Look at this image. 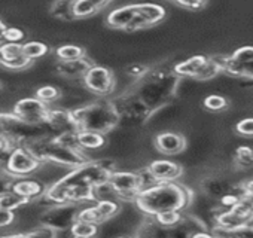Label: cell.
Wrapping results in <instances>:
<instances>
[{"instance_id":"6da1fadb","label":"cell","mask_w":253,"mask_h":238,"mask_svg":"<svg viewBox=\"0 0 253 238\" xmlns=\"http://www.w3.org/2000/svg\"><path fill=\"white\" fill-rule=\"evenodd\" d=\"M191 199L192 192L188 188L173 182H157L143 188L137 194L134 202L142 213L155 216L170 210L183 211L191 204Z\"/></svg>"},{"instance_id":"7a4b0ae2","label":"cell","mask_w":253,"mask_h":238,"mask_svg":"<svg viewBox=\"0 0 253 238\" xmlns=\"http://www.w3.org/2000/svg\"><path fill=\"white\" fill-rule=\"evenodd\" d=\"M76 131H95L106 134L119 122V112L113 103L101 100L70 110Z\"/></svg>"},{"instance_id":"3957f363","label":"cell","mask_w":253,"mask_h":238,"mask_svg":"<svg viewBox=\"0 0 253 238\" xmlns=\"http://www.w3.org/2000/svg\"><path fill=\"white\" fill-rule=\"evenodd\" d=\"M36 158H39L42 162L49 161V162H55L64 167H70V168H76L85 162H88L89 159L86 157H84L82 149H75V148H69L64 146L58 142L52 140H33L24 145Z\"/></svg>"},{"instance_id":"277c9868","label":"cell","mask_w":253,"mask_h":238,"mask_svg":"<svg viewBox=\"0 0 253 238\" xmlns=\"http://www.w3.org/2000/svg\"><path fill=\"white\" fill-rule=\"evenodd\" d=\"M113 170L112 167H106L100 162H85L76 168H73L69 174L57 180L61 186H101L109 183Z\"/></svg>"},{"instance_id":"5b68a950","label":"cell","mask_w":253,"mask_h":238,"mask_svg":"<svg viewBox=\"0 0 253 238\" xmlns=\"http://www.w3.org/2000/svg\"><path fill=\"white\" fill-rule=\"evenodd\" d=\"M109 185L124 201H134L137 194L145 188L142 174L130 171H113Z\"/></svg>"},{"instance_id":"8992f818","label":"cell","mask_w":253,"mask_h":238,"mask_svg":"<svg viewBox=\"0 0 253 238\" xmlns=\"http://www.w3.org/2000/svg\"><path fill=\"white\" fill-rule=\"evenodd\" d=\"M41 164H42V161L39 158H36L26 146H18L11 151L6 165H5V170L9 174H12L14 177L23 179V177L35 173L36 170H39Z\"/></svg>"},{"instance_id":"52a82bcc","label":"cell","mask_w":253,"mask_h":238,"mask_svg":"<svg viewBox=\"0 0 253 238\" xmlns=\"http://www.w3.org/2000/svg\"><path fill=\"white\" fill-rule=\"evenodd\" d=\"M49 110L51 109L48 107V104L39 100L38 97L21 98L14 106V113L18 118H21L23 121L33 124V125L48 124Z\"/></svg>"},{"instance_id":"ba28073f","label":"cell","mask_w":253,"mask_h":238,"mask_svg":"<svg viewBox=\"0 0 253 238\" xmlns=\"http://www.w3.org/2000/svg\"><path fill=\"white\" fill-rule=\"evenodd\" d=\"M84 83L91 92L97 95H107L115 88V76L112 70L92 64L84 76Z\"/></svg>"},{"instance_id":"9c48e42d","label":"cell","mask_w":253,"mask_h":238,"mask_svg":"<svg viewBox=\"0 0 253 238\" xmlns=\"http://www.w3.org/2000/svg\"><path fill=\"white\" fill-rule=\"evenodd\" d=\"M148 171L157 182H174L183 174V168L169 159H157L149 164Z\"/></svg>"},{"instance_id":"30bf717a","label":"cell","mask_w":253,"mask_h":238,"mask_svg":"<svg viewBox=\"0 0 253 238\" xmlns=\"http://www.w3.org/2000/svg\"><path fill=\"white\" fill-rule=\"evenodd\" d=\"M155 148L164 155H177L185 151L186 140L182 134L164 131L155 137Z\"/></svg>"},{"instance_id":"8fae6325","label":"cell","mask_w":253,"mask_h":238,"mask_svg":"<svg viewBox=\"0 0 253 238\" xmlns=\"http://www.w3.org/2000/svg\"><path fill=\"white\" fill-rule=\"evenodd\" d=\"M137 9H139L137 5H125V6L116 8L107 15L106 23L112 29L125 30L128 27V24L134 20V17L137 15Z\"/></svg>"},{"instance_id":"7c38bea8","label":"cell","mask_w":253,"mask_h":238,"mask_svg":"<svg viewBox=\"0 0 253 238\" xmlns=\"http://www.w3.org/2000/svg\"><path fill=\"white\" fill-rule=\"evenodd\" d=\"M222 72H226L232 76L250 78L253 79V61L249 63H235L231 57H211Z\"/></svg>"},{"instance_id":"4fadbf2b","label":"cell","mask_w":253,"mask_h":238,"mask_svg":"<svg viewBox=\"0 0 253 238\" xmlns=\"http://www.w3.org/2000/svg\"><path fill=\"white\" fill-rule=\"evenodd\" d=\"M210 58L204 57V55H194L191 58H188L186 61L183 63H179L176 64L174 67V72L176 75L182 76V78H197L198 73L203 70V67L209 63Z\"/></svg>"},{"instance_id":"5bb4252c","label":"cell","mask_w":253,"mask_h":238,"mask_svg":"<svg viewBox=\"0 0 253 238\" xmlns=\"http://www.w3.org/2000/svg\"><path fill=\"white\" fill-rule=\"evenodd\" d=\"M92 66V63L84 57L79 60H73V61H60L58 64V72L66 76V78H84L85 73L88 72V69Z\"/></svg>"},{"instance_id":"9a60e30c","label":"cell","mask_w":253,"mask_h":238,"mask_svg":"<svg viewBox=\"0 0 253 238\" xmlns=\"http://www.w3.org/2000/svg\"><path fill=\"white\" fill-rule=\"evenodd\" d=\"M12 191L17 192L18 195L21 197H26L29 198L30 201L33 198H38L41 195H43L46 192L45 186L38 182V180H32V179H23V180H15L14 182V186H12Z\"/></svg>"},{"instance_id":"2e32d148","label":"cell","mask_w":253,"mask_h":238,"mask_svg":"<svg viewBox=\"0 0 253 238\" xmlns=\"http://www.w3.org/2000/svg\"><path fill=\"white\" fill-rule=\"evenodd\" d=\"M48 124L54 128L64 130V131H76L72 113L67 110H60V109H51L49 116H48Z\"/></svg>"},{"instance_id":"e0dca14e","label":"cell","mask_w":253,"mask_h":238,"mask_svg":"<svg viewBox=\"0 0 253 238\" xmlns=\"http://www.w3.org/2000/svg\"><path fill=\"white\" fill-rule=\"evenodd\" d=\"M247 223H250V222H247L246 219L238 216L231 208H228L226 211H223V213L216 216V225L223 228V229H226L228 231V237H229V234L232 231H235V229H238V228H241V226H244Z\"/></svg>"},{"instance_id":"ac0fdd59","label":"cell","mask_w":253,"mask_h":238,"mask_svg":"<svg viewBox=\"0 0 253 238\" xmlns=\"http://www.w3.org/2000/svg\"><path fill=\"white\" fill-rule=\"evenodd\" d=\"M137 14L151 26L158 24L160 21H163L166 18V9L161 5H154V3H140L137 5Z\"/></svg>"},{"instance_id":"d6986e66","label":"cell","mask_w":253,"mask_h":238,"mask_svg":"<svg viewBox=\"0 0 253 238\" xmlns=\"http://www.w3.org/2000/svg\"><path fill=\"white\" fill-rule=\"evenodd\" d=\"M78 137V143L82 149H100L106 145V137L101 133H95V131H78L76 133Z\"/></svg>"},{"instance_id":"ffe728a7","label":"cell","mask_w":253,"mask_h":238,"mask_svg":"<svg viewBox=\"0 0 253 238\" xmlns=\"http://www.w3.org/2000/svg\"><path fill=\"white\" fill-rule=\"evenodd\" d=\"M73 3L75 0H55L51 6V14L60 20H75Z\"/></svg>"},{"instance_id":"44dd1931","label":"cell","mask_w":253,"mask_h":238,"mask_svg":"<svg viewBox=\"0 0 253 238\" xmlns=\"http://www.w3.org/2000/svg\"><path fill=\"white\" fill-rule=\"evenodd\" d=\"M55 55L60 61H73V60L84 58L86 52L82 46H78V45H63L57 48Z\"/></svg>"},{"instance_id":"7402d4cb","label":"cell","mask_w":253,"mask_h":238,"mask_svg":"<svg viewBox=\"0 0 253 238\" xmlns=\"http://www.w3.org/2000/svg\"><path fill=\"white\" fill-rule=\"evenodd\" d=\"M29 202H30L29 198L21 197L14 191H8V192L0 195V207L6 208V210H15V208H20L21 205H26Z\"/></svg>"},{"instance_id":"603a6c76","label":"cell","mask_w":253,"mask_h":238,"mask_svg":"<svg viewBox=\"0 0 253 238\" xmlns=\"http://www.w3.org/2000/svg\"><path fill=\"white\" fill-rule=\"evenodd\" d=\"M70 232L73 237H78V238H89L97 234V223L76 219L70 226Z\"/></svg>"},{"instance_id":"cb8c5ba5","label":"cell","mask_w":253,"mask_h":238,"mask_svg":"<svg viewBox=\"0 0 253 238\" xmlns=\"http://www.w3.org/2000/svg\"><path fill=\"white\" fill-rule=\"evenodd\" d=\"M0 54H2V60L9 61V60H15L20 57H24V51H23V45L18 42H5L0 43ZM0 60V61H2Z\"/></svg>"},{"instance_id":"d4e9b609","label":"cell","mask_w":253,"mask_h":238,"mask_svg":"<svg viewBox=\"0 0 253 238\" xmlns=\"http://www.w3.org/2000/svg\"><path fill=\"white\" fill-rule=\"evenodd\" d=\"M155 222L161 226V228H174L179 225V222L182 220V214L177 210H170V211H163L154 216Z\"/></svg>"},{"instance_id":"484cf974","label":"cell","mask_w":253,"mask_h":238,"mask_svg":"<svg viewBox=\"0 0 253 238\" xmlns=\"http://www.w3.org/2000/svg\"><path fill=\"white\" fill-rule=\"evenodd\" d=\"M97 12L98 9L91 3V0H75V3H73L75 18H88Z\"/></svg>"},{"instance_id":"4316f807","label":"cell","mask_w":253,"mask_h":238,"mask_svg":"<svg viewBox=\"0 0 253 238\" xmlns=\"http://www.w3.org/2000/svg\"><path fill=\"white\" fill-rule=\"evenodd\" d=\"M23 51L26 57H29L30 60H36L48 52V46L42 42H27L23 45Z\"/></svg>"},{"instance_id":"83f0119b","label":"cell","mask_w":253,"mask_h":238,"mask_svg":"<svg viewBox=\"0 0 253 238\" xmlns=\"http://www.w3.org/2000/svg\"><path fill=\"white\" fill-rule=\"evenodd\" d=\"M237 164L243 168H253V149L249 146H240L235 151Z\"/></svg>"},{"instance_id":"f1b7e54d","label":"cell","mask_w":253,"mask_h":238,"mask_svg":"<svg viewBox=\"0 0 253 238\" xmlns=\"http://www.w3.org/2000/svg\"><path fill=\"white\" fill-rule=\"evenodd\" d=\"M36 97H38L39 100H42L43 103L49 104V103L57 101V100L61 97V92H60V89L55 88V86L45 85V86H42V88H39V89L36 91Z\"/></svg>"},{"instance_id":"f546056e","label":"cell","mask_w":253,"mask_h":238,"mask_svg":"<svg viewBox=\"0 0 253 238\" xmlns=\"http://www.w3.org/2000/svg\"><path fill=\"white\" fill-rule=\"evenodd\" d=\"M97 208L98 211L101 213V216L104 217V220L113 217L118 211H119V204L116 201H112V199H98L97 201Z\"/></svg>"},{"instance_id":"4dcf8cb0","label":"cell","mask_w":253,"mask_h":238,"mask_svg":"<svg viewBox=\"0 0 253 238\" xmlns=\"http://www.w3.org/2000/svg\"><path fill=\"white\" fill-rule=\"evenodd\" d=\"M204 107L210 112H220V110H225L228 107V101L222 95L211 94V95H207L204 98Z\"/></svg>"},{"instance_id":"1f68e13d","label":"cell","mask_w":253,"mask_h":238,"mask_svg":"<svg viewBox=\"0 0 253 238\" xmlns=\"http://www.w3.org/2000/svg\"><path fill=\"white\" fill-rule=\"evenodd\" d=\"M76 219H78V220L91 222V223H97V225H98V223H101V222H104V217H103V216H101V213L98 211L97 205L81 210V211L76 214Z\"/></svg>"},{"instance_id":"d6a6232c","label":"cell","mask_w":253,"mask_h":238,"mask_svg":"<svg viewBox=\"0 0 253 238\" xmlns=\"http://www.w3.org/2000/svg\"><path fill=\"white\" fill-rule=\"evenodd\" d=\"M235 63H249L253 61V46H241L235 49L231 55Z\"/></svg>"},{"instance_id":"836d02e7","label":"cell","mask_w":253,"mask_h":238,"mask_svg":"<svg viewBox=\"0 0 253 238\" xmlns=\"http://www.w3.org/2000/svg\"><path fill=\"white\" fill-rule=\"evenodd\" d=\"M235 131L243 137H253V118H244L235 125Z\"/></svg>"},{"instance_id":"e575fe53","label":"cell","mask_w":253,"mask_h":238,"mask_svg":"<svg viewBox=\"0 0 253 238\" xmlns=\"http://www.w3.org/2000/svg\"><path fill=\"white\" fill-rule=\"evenodd\" d=\"M15 180H17V177L9 174L6 170L0 171V195L8 192V191H12V186H14Z\"/></svg>"},{"instance_id":"d590c367","label":"cell","mask_w":253,"mask_h":238,"mask_svg":"<svg viewBox=\"0 0 253 238\" xmlns=\"http://www.w3.org/2000/svg\"><path fill=\"white\" fill-rule=\"evenodd\" d=\"M57 231L54 225H42L36 228L35 231H30L26 234V237H55Z\"/></svg>"},{"instance_id":"8d00e7d4","label":"cell","mask_w":253,"mask_h":238,"mask_svg":"<svg viewBox=\"0 0 253 238\" xmlns=\"http://www.w3.org/2000/svg\"><path fill=\"white\" fill-rule=\"evenodd\" d=\"M2 39H5V42H21L24 39V32L15 27H6Z\"/></svg>"},{"instance_id":"74e56055","label":"cell","mask_w":253,"mask_h":238,"mask_svg":"<svg viewBox=\"0 0 253 238\" xmlns=\"http://www.w3.org/2000/svg\"><path fill=\"white\" fill-rule=\"evenodd\" d=\"M14 220H15L14 210H6V208L0 207V228L9 226Z\"/></svg>"},{"instance_id":"f35d334b","label":"cell","mask_w":253,"mask_h":238,"mask_svg":"<svg viewBox=\"0 0 253 238\" xmlns=\"http://www.w3.org/2000/svg\"><path fill=\"white\" fill-rule=\"evenodd\" d=\"M174 2L186 9H200L206 5L207 0H174Z\"/></svg>"},{"instance_id":"ab89813d","label":"cell","mask_w":253,"mask_h":238,"mask_svg":"<svg viewBox=\"0 0 253 238\" xmlns=\"http://www.w3.org/2000/svg\"><path fill=\"white\" fill-rule=\"evenodd\" d=\"M146 27H149V24L137 14V15L134 17V20L128 24V27H126L125 30H126V32H137V30H142V29H146Z\"/></svg>"},{"instance_id":"60d3db41","label":"cell","mask_w":253,"mask_h":238,"mask_svg":"<svg viewBox=\"0 0 253 238\" xmlns=\"http://www.w3.org/2000/svg\"><path fill=\"white\" fill-rule=\"evenodd\" d=\"M240 199H241V197H237V195H232V194H229V195H225V197H222L220 202H222V205H223V207H228V208H231V207H234L235 204H238V202H240Z\"/></svg>"},{"instance_id":"b9f144b4","label":"cell","mask_w":253,"mask_h":238,"mask_svg":"<svg viewBox=\"0 0 253 238\" xmlns=\"http://www.w3.org/2000/svg\"><path fill=\"white\" fill-rule=\"evenodd\" d=\"M11 140L6 136H0V152H5L11 148Z\"/></svg>"},{"instance_id":"7bdbcfd3","label":"cell","mask_w":253,"mask_h":238,"mask_svg":"<svg viewBox=\"0 0 253 238\" xmlns=\"http://www.w3.org/2000/svg\"><path fill=\"white\" fill-rule=\"evenodd\" d=\"M145 72H146V67H143V66H133V67L128 69V73L133 75V76H140Z\"/></svg>"},{"instance_id":"ee69618b","label":"cell","mask_w":253,"mask_h":238,"mask_svg":"<svg viewBox=\"0 0 253 238\" xmlns=\"http://www.w3.org/2000/svg\"><path fill=\"white\" fill-rule=\"evenodd\" d=\"M91 3H92L98 11H101L103 8H106V6L110 3V0H91Z\"/></svg>"},{"instance_id":"f6af8a7d","label":"cell","mask_w":253,"mask_h":238,"mask_svg":"<svg viewBox=\"0 0 253 238\" xmlns=\"http://www.w3.org/2000/svg\"><path fill=\"white\" fill-rule=\"evenodd\" d=\"M0 136H5V128H3V121H2V113H0Z\"/></svg>"},{"instance_id":"bcb514c9","label":"cell","mask_w":253,"mask_h":238,"mask_svg":"<svg viewBox=\"0 0 253 238\" xmlns=\"http://www.w3.org/2000/svg\"><path fill=\"white\" fill-rule=\"evenodd\" d=\"M6 30V26L3 24V21L2 20H0V36H2L3 35V32Z\"/></svg>"},{"instance_id":"7dc6e473","label":"cell","mask_w":253,"mask_h":238,"mask_svg":"<svg viewBox=\"0 0 253 238\" xmlns=\"http://www.w3.org/2000/svg\"><path fill=\"white\" fill-rule=\"evenodd\" d=\"M2 86H3V85H2V80H0V89H2Z\"/></svg>"},{"instance_id":"c3c4849f","label":"cell","mask_w":253,"mask_h":238,"mask_svg":"<svg viewBox=\"0 0 253 238\" xmlns=\"http://www.w3.org/2000/svg\"><path fill=\"white\" fill-rule=\"evenodd\" d=\"M250 223H253V217H252V220H250Z\"/></svg>"},{"instance_id":"681fc988","label":"cell","mask_w":253,"mask_h":238,"mask_svg":"<svg viewBox=\"0 0 253 238\" xmlns=\"http://www.w3.org/2000/svg\"><path fill=\"white\" fill-rule=\"evenodd\" d=\"M0 60H2V54H0Z\"/></svg>"},{"instance_id":"f907efd6","label":"cell","mask_w":253,"mask_h":238,"mask_svg":"<svg viewBox=\"0 0 253 238\" xmlns=\"http://www.w3.org/2000/svg\"><path fill=\"white\" fill-rule=\"evenodd\" d=\"M0 40H2V36H0Z\"/></svg>"}]
</instances>
